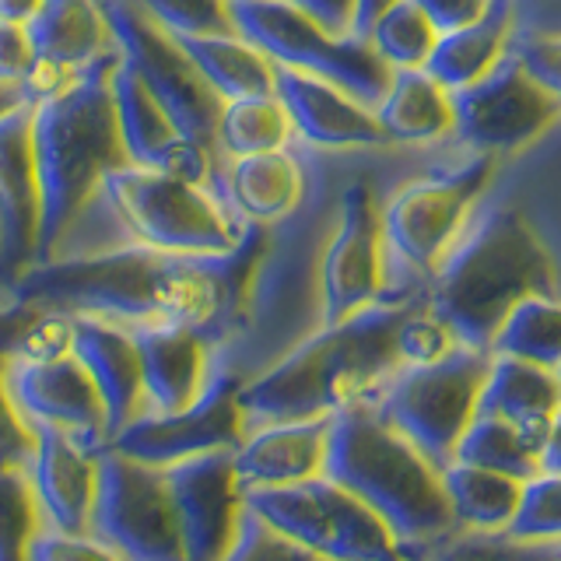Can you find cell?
I'll return each instance as SVG.
<instances>
[{"mask_svg":"<svg viewBox=\"0 0 561 561\" xmlns=\"http://www.w3.org/2000/svg\"><path fill=\"white\" fill-rule=\"evenodd\" d=\"M263 253L267 228L253 221L228 253L190 256L137 242L130 250L102 256L35 263L11 291L22 302L57 312L186 323L207 344H215L242 323Z\"/></svg>","mask_w":561,"mask_h":561,"instance_id":"1","label":"cell"},{"mask_svg":"<svg viewBox=\"0 0 561 561\" xmlns=\"http://www.w3.org/2000/svg\"><path fill=\"white\" fill-rule=\"evenodd\" d=\"M116 64L119 49L113 43V49L81 67L60 92L28 102L32 154L43 193L39 263L53 260V250L78 221L105 175L130 165L113 105Z\"/></svg>","mask_w":561,"mask_h":561,"instance_id":"2","label":"cell"},{"mask_svg":"<svg viewBox=\"0 0 561 561\" xmlns=\"http://www.w3.org/2000/svg\"><path fill=\"white\" fill-rule=\"evenodd\" d=\"M414 306L417 298L390 306L373 302L341 323L323 327V333L295 347L271 373L242 382V414L256 425H280L327 417L344 403L362 400L365 390L400 365L397 330Z\"/></svg>","mask_w":561,"mask_h":561,"instance_id":"3","label":"cell"},{"mask_svg":"<svg viewBox=\"0 0 561 561\" xmlns=\"http://www.w3.org/2000/svg\"><path fill=\"white\" fill-rule=\"evenodd\" d=\"M526 295H558L554 260L523 210L499 207L438 260L425 309L456 344L488 351L505 312Z\"/></svg>","mask_w":561,"mask_h":561,"instance_id":"4","label":"cell"},{"mask_svg":"<svg viewBox=\"0 0 561 561\" xmlns=\"http://www.w3.org/2000/svg\"><path fill=\"white\" fill-rule=\"evenodd\" d=\"M323 473L379 513L400 540H428L456 526L438 470L362 400L330 414Z\"/></svg>","mask_w":561,"mask_h":561,"instance_id":"5","label":"cell"},{"mask_svg":"<svg viewBox=\"0 0 561 561\" xmlns=\"http://www.w3.org/2000/svg\"><path fill=\"white\" fill-rule=\"evenodd\" d=\"M228 8H232L236 35L267 53L277 67L327 78L368 110L382 99L390 67L365 39L327 32L288 0H228Z\"/></svg>","mask_w":561,"mask_h":561,"instance_id":"6","label":"cell"},{"mask_svg":"<svg viewBox=\"0 0 561 561\" xmlns=\"http://www.w3.org/2000/svg\"><path fill=\"white\" fill-rule=\"evenodd\" d=\"M245 508L330 561H400L379 513L327 478L245 488Z\"/></svg>","mask_w":561,"mask_h":561,"instance_id":"7","label":"cell"},{"mask_svg":"<svg viewBox=\"0 0 561 561\" xmlns=\"http://www.w3.org/2000/svg\"><path fill=\"white\" fill-rule=\"evenodd\" d=\"M102 190L140 245L165 253L215 256L228 253L239 228L207 197L201 183L183 175L123 165L102 180Z\"/></svg>","mask_w":561,"mask_h":561,"instance_id":"8","label":"cell"},{"mask_svg":"<svg viewBox=\"0 0 561 561\" xmlns=\"http://www.w3.org/2000/svg\"><path fill=\"white\" fill-rule=\"evenodd\" d=\"M488 365L491 351L453 344L443 358L400 373L382 400L379 417L443 473L453 463L456 438L473 417Z\"/></svg>","mask_w":561,"mask_h":561,"instance_id":"9","label":"cell"},{"mask_svg":"<svg viewBox=\"0 0 561 561\" xmlns=\"http://www.w3.org/2000/svg\"><path fill=\"white\" fill-rule=\"evenodd\" d=\"M119 49V60L127 64L140 84L158 99V105L172 116L193 145L207 154H218V113L221 99L210 88L193 60L183 53L180 39L154 22L137 0H99Z\"/></svg>","mask_w":561,"mask_h":561,"instance_id":"10","label":"cell"},{"mask_svg":"<svg viewBox=\"0 0 561 561\" xmlns=\"http://www.w3.org/2000/svg\"><path fill=\"white\" fill-rule=\"evenodd\" d=\"M92 456L95 499L88 516L99 540L127 561H186L165 470L130 460L113 446L92 449Z\"/></svg>","mask_w":561,"mask_h":561,"instance_id":"11","label":"cell"},{"mask_svg":"<svg viewBox=\"0 0 561 561\" xmlns=\"http://www.w3.org/2000/svg\"><path fill=\"white\" fill-rule=\"evenodd\" d=\"M495 175V154H473L467 165L449 175L414 180L379 210L382 242L408 263L411 271L432 274L449 245L460 239V228L473 201Z\"/></svg>","mask_w":561,"mask_h":561,"instance_id":"12","label":"cell"},{"mask_svg":"<svg viewBox=\"0 0 561 561\" xmlns=\"http://www.w3.org/2000/svg\"><path fill=\"white\" fill-rule=\"evenodd\" d=\"M561 113V92L534 81L505 57L453 92V130L481 154H513L543 137Z\"/></svg>","mask_w":561,"mask_h":561,"instance_id":"13","label":"cell"},{"mask_svg":"<svg viewBox=\"0 0 561 561\" xmlns=\"http://www.w3.org/2000/svg\"><path fill=\"white\" fill-rule=\"evenodd\" d=\"M239 390H242L239 373H221L183 411L130 417L113 435V449L151 467H169L175 460H186V456L210 453V449H239L242 425H245Z\"/></svg>","mask_w":561,"mask_h":561,"instance_id":"14","label":"cell"},{"mask_svg":"<svg viewBox=\"0 0 561 561\" xmlns=\"http://www.w3.org/2000/svg\"><path fill=\"white\" fill-rule=\"evenodd\" d=\"M382 221L376 193L365 180L351 183L341 201V225L320 263L323 327L373 306L382 291Z\"/></svg>","mask_w":561,"mask_h":561,"instance_id":"15","label":"cell"},{"mask_svg":"<svg viewBox=\"0 0 561 561\" xmlns=\"http://www.w3.org/2000/svg\"><path fill=\"white\" fill-rule=\"evenodd\" d=\"M232 453L210 449L165 467L186 561H221L236 540L242 488Z\"/></svg>","mask_w":561,"mask_h":561,"instance_id":"16","label":"cell"},{"mask_svg":"<svg viewBox=\"0 0 561 561\" xmlns=\"http://www.w3.org/2000/svg\"><path fill=\"white\" fill-rule=\"evenodd\" d=\"M39 221L43 193L25 102L0 116V285L14 288L39 263Z\"/></svg>","mask_w":561,"mask_h":561,"instance_id":"17","label":"cell"},{"mask_svg":"<svg viewBox=\"0 0 561 561\" xmlns=\"http://www.w3.org/2000/svg\"><path fill=\"white\" fill-rule=\"evenodd\" d=\"M113 105H116V127L127 162L137 169L172 172L190 183H204L215 165V154H207L175 127L172 116L158 105L140 78L127 64H116L113 70Z\"/></svg>","mask_w":561,"mask_h":561,"instance_id":"18","label":"cell"},{"mask_svg":"<svg viewBox=\"0 0 561 561\" xmlns=\"http://www.w3.org/2000/svg\"><path fill=\"white\" fill-rule=\"evenodd\" d=\"M274 99L280 102V110H285L291 134L306 137L309 145H320V148L386 145L376 113L327 78H316L291 67H277Z\"/></svg>","mask_w":561,"mask_h":561,"instance_id":"19","label":"cell"},{"mask_svg":"<svg viewBox=\"0 0 561 561\" xmlns=\"http://www.w3.org/2000/svg\"><path fill=\"white\" fill-rule=\"evenodd\" d=\"M14 400L32 417L75 432V443L92 453L105 435V408L84 365L64 351L49 358H25L14 373Z\"/></svg>","mask_w":561,"mask_h":561,"instance_id":"20","label":"cell"},{"mask_svg":"<svg viewBox=\"0 0 561 561\" xmlns=\"http://www.w3.org/2000/svg\"><path fill=\"white\" fill-rule=\"evenodd\" d=\"M70 355L92 376L105 408V435H116L130 417H137L145 382H140V358L127 330L78 312L70 320Z\"/></svg>","mask_w":561,"mask_h":561,"instance_id":"21","label":"cell"},{"mask_svg":"<svg viewBox=\"0 0 561 561\" xmlns=\"http://www.w3.org/2000/svg\"><path fill=\"white\" fill-rule=\"evenodd\" d=\"M130 337L140 358V382L158 411L190 408L204 386L207 341L186 323H140Z\"/></svg>","mask_w":561,"mask_h":561,"instance_id":"22","label":"cell"},{"mask_svg":"<svg viewBox=\"0 0 561 561\" xmlns=\"http://www.w3.org/2000/svg\"><path fill=\"white\" fill-rule=\"evenodd\" d=\"M558 411V379L554 368H543L523 358L499 355L488 365L473 414H495L516 425L537 453L554 435Z\"/></svg>","mask_w":561,"mask_h":561,"instance_id":"23","label":"cell"},{"mask_svg":"<svg viewBox=\"0 0 561 561\" xmlns=\"http://www.w3.org/2000/svg\"><path fill=\"white\" fill-rule=\"evenodd\" d=\"M35 495L64 534H81L95 499V456L78 446L64 428L35 425Z\"/></svg>","mask_w":561,"mask_h":561,"instance_id":"24","label":"cell"},{"mask_svg":"<svg viewBox=\"0 0 561 561\" xmlns=\"http://www.w3.org/2000/svg\"><path fill=\"white\" fill-rule=\"evenodd\" d=\"M327 428L330 414L309 421H280V425L253 435L250 443H242L232 453L239 488H274L316 478L323 470Z\"/></svg>","mask_w":561,"mask_h":561,"instance_id":"25","label":"cell"},{"mask_svg":"<svg viewBox=\"0 0 561 561\" xmlns=\"http://www.w3.org/2000/svg\"><path fill=\"white\" fill-rule=\"evenodd\" d=\"M35 49V67L78 75L105 49H113V32L99 0H43L39 14L25 25Z\"/></svg>","mask_w":561,"mask_h":561,"instance_id":"26","label":"cell"},{"mask_svg":"<svg viewBox=\"0 0 561 561\" xmlns=\"http://www.w3.org/2000/svg\"><path fill=\"white\" fill-rule=\"evenodd\" d=\"M513 18H516L513 0H488L484 11L473 22L453 32H438V39L425 60V70L438 84H446L449 92L478 81L505 57L508 35H513Z\"/></svg>","mask_w":561,"mask_h":561,"instance_id":"27","label":"cell"},{"mask_svg":"<svg viewBox=\"0 0 561 561\" xmlns=\"http://www.w3.org/2000/svg\"><path fill=\"white\" fill-rule=\"evenodd\" d=\"M386 140L425 145L453 130V92L438 84L425 67L390 70L382 99L373 105Z\"/></svg>","mask_w":561,"mask_h":561,"instance_id":"28","label":"cell"},{"mask_svg":"<svg viewBox=\"0 0 561 561\" xmlns=\"http://www.w3.org/2000/svg\"><path fill=\"white\" fill-rule=\"evenodd\" d=\"M183 53L201 70V78L215 88L218 99H245V95H274L277 64L260 53L242 35H175Z\"/></svg>","mask_w":561,"mask_h":561,"instance_id":"29","label":"cell"},{"mask_svg":"<svg viewBox=\"0 0 561 561\" xmlns=\"http://www.w3.org/2000/svg\"><path fill=\"white\" fill-rule=\"evenodd\" d=\"M302 169L285 148L239 154L228 169V193L242 215L256 225L291 215L302 201Z\"/></svg>","mask_w":561,"mask_h":561,"instance_id":"30","label":"cell"},{"mask_svg":"<svg viewBox=\"0 0 561 561\" xmlns=\"http://www.w3.org/2000/svg\"><path fill=\"white\" fill-rule=\"evenodd\" d=\"M397 554L400 561H561L558 537L519 540L508 534L463 530L460 523L428 540H400Z\"/></svg>","mask_w":561,"mask_h":561,"instance_id":"31","label":"cell"},{"mask_svg":"<svg viewBox=\"0 0 561 561\" xmlns=\"http://www.w3.org/2000/svg\"><path fill=\"white\" fill-rule=\"evenodd\" d=\"M438 481H443L456 523H467L473 530H502L523 491L516 478L467 463H449L438 473Z\"/></svg>","mask_w":561,"mask_h":561,"instance_id":"32","label":"cell"},{"mask_svg":"<svg viewBox=\"0 0 561 561\" xmlns=\"http://www.w3.org/2000/svg\"><path fill=\"white\" fill-rule=\"evenodd\" d=\"M453 460L495 470L516 481H530L540 473V453L526 443L516 425H508L505 417L495 414H473L467 421L463 435L456 438Z\"/></svg>","mask_w":561,"mask_h":561,"instance_id":"33","label":"cell"},{"mask_svg":"<svg viewBox=\"0 0 561 561\" xmlns=\"http://www.w3.org/2000/svg\"><path fill=\"white\" fill-rule=\"evenodd\" d=\"M495 355L523 358L543 368H558L561 362V309L558 295H526L505 312L502 327L491 337Z\"/></svg>","mask_w":561,"mask_h":561,"instance_id":"34","label":"cell"},{"mask_svg":"<svg viewBox=\"0 0 561 561\" xmlns=\"http://www.w3.org/2000/svg\"><path fill=\"white\" fill-rule=\"evenodd\" d=\"M218 148L232 158L256 154V151H277L288 145L291 127L274 95H245V99H225L218 113Z\"/></svg>","mask_w":561,"mask_h":561,"instance_id":"35","label":"cell"},{"mask_svg":"<svg viewBox=\"0 0 561 561\" xmlns=\"http://www.w3.org/2000/svg\"><path fill=\"white\" fill-rule=\"evenodd\" d=\"M438 39L435 25L425 18L414 0H397L390 11H382L373 28H368L365 43L376 49V57L390 67H425L428 53Z\"/></svg>","mask_w":561,"mask_h":561,"instance_id":"36","label":"cell"},{"mask_svg":"<svg viewBox=\"0 0 561 561\" xmlns=\"http://www.w3.org/2000/svg\"><path fill=\"white\" fill-rule=\"evenodd\" d=\"M39 530L35 491L14 467H0V561H28V543Z\"/></svg>","mask_w":561,"mask_h":561,"instance_id":"37","label":"cell"},{"mask_svg":"<svg viewBox=\"0 0 561 561\" xmlns=\"http://www.w3.org/2000/svg\"><path fill=\"white\" fill-rule=\"evenodd\" d=\"M558 502H561V484L558 473H540L530 478L519 491V502L508 516V537L519 540H551L561 530V516H558Z\"/></svg>","mask_w":561,"mask_h":561,"instance_id":"38","label":"cell"},{"mask_svg":"<svg viewBox=\"0 0 561 561\" xmlns=\"http://www.w3.org/2000/svg\"><path fill=\"white\" fill-rule=\"evenodd\" d=\"M137 4L172 35H228V32H236L228 0H137Z\"/></svg>","mask_w":561,"mask_h":561,"instance_id":"39","label":"cell"},{"mask_svg":"<svg viewBox=\"0 0 561 561\" xmlns=\"http://www.w3.org/2000/svg\"><path fill=\"white\" fill-rule=\"evenodd\" d=\"M221 561H330V558L309 551L306 543H298L285 534H277L274 526H267L256 513L245 508L239 516L232 548H228Z\"/></svg>","mask_w":561,"mask_h":561,"instance_id":"40","label":"cell"},{"mask_svg":"<svg viewBox=\"0 0 561 561\" xmlns=\"http://www.w3.org/2000/svg\"><path fill=\"white\" fill-rule=\"evenodd\" d=\"M453 344H456L453 333L438 323L428 309H421V302L403 316V323L397 330L400 362H411V365H425V362L443 358Z\"/></svg>","mask_w":561,"mask_h":561,"instance_id":"41","label":"cell"},{"mask_svg":"<svg viewBox=\"0 0 561 561\" xmlns=\"http://www.w3.org/2000/svg\"><path fill=\"white\" fill-rule=\"evenodd\" d=\"M505 53L534 81L551 88V92H561V39L554 32H523L516 39L508 35Z\"/></svg>","mask_w":561,"mask_h":561,"instance_id":"42","label":"cell"},{"mask_svg":"<svg viewBox=\"0 0 561 561\" xmlns=\"http://www.w3.org/2000/svg\"><path fill=\"white\" fill-rule=\"evenodd\" d=\"M35 453V432L18 417L11 393H8V376L4 362H0V467H25Z\"/></svg>","mask_w":561,"mask_h":561,"instance_id":"43","label":"cell"},{"mask_svg":"<svg viewBox=\"0 0 561 561\" xmlns=\"http://www.w3.org/2000/svg\"><path fill=\"white\" fill-rule=\"evenodd\" d=\"M28 561H119V558L78 534H49V537H32Z\"/></svg>","mask_w":561,"mask_h":561,"instance_id":"44","label":"cell"},{"mask_svg":"<svg viewBox=\"0 0 561 561\" xmlns=\"http://www.w3.org/2000/svg\"><path fill=\"white\" fill-rule=\"evenodd\" d=\"M35 67V49L28 39V28L0 18V81L25 84Z\"/></svg>","mask_w":561,"mask_h":561,"instance_id":"45","label":"cell"},{"mask_svg":"<svg viewBox=\"0 0 561 561\" xmlns=\"http://www.w3.org/2000/svg\"><path fill=\"white\" fill-rule=\"evenodd\" d=\"M43 316H46V309L22 302V298H18L14 306L0 309V362H4L8 355H22L28 337H32V330L39 327Z\"/></svg>","mask_w":561,"mask_h":561,"instance_id":"46","label":"cell"},{"mask_svg":"<svg viewBox=\"0 0 561 561\" xmlns=\"http://www.w3.org/2000/svg\"><path fill=\"white\" fill-rule=\"evenodd\" d=\"M414 4L425 11V18L435 25V32H453L467 22H473L488 0H414Z\"/></svg>","mask_w":561,"mask_h":561,"instance_id":"47","label":"cell"},{"mask_svg":"<svg viewBox=\"0 0 561 561\" xmlns=\"http://www.w3.org/2000/svg\"><path fill=\"white\" fill-rule=\"evenodd\" d=\"M291 8L309 14L316 25H323L333 35H351V14H355V0H288Z\"/></svg>","mask_w":561,"mask_h":561,"instance_id":"48","label":"cell"},{"mask_svg":"<svg viewBox=\"0 0 561 561\" xmlns=\"http://www.w3.org/2000/svg\"><path fill=\"white\" fill-rule=\"evenodd\" d=\"M393 4H397V0H355V14H351V35H355V39H365L376 18L382 11H390Z\"/></svg>","mask_w":561,"mask_h":561,"instance_id":"49","label":"cell"},{"mask_svg":"<svg viewBox=\"0 0 561 561\" xmlns=\"http://www.w3.org/2000/svg\"><path fill=\"white\" fill-rule=\"evenodd\" d=\"M43 0H0V18L4 22H18V25H28L35 14H39Z\"/></svg>","mask_w":561,"mask_h":561,"instance_id":"50","label":"cell"},{"mask_svg":"<svg viewBox=\"0 0 561 561\" xmlns=\"http://www.w3.org/2000/svg\"><path fill=\"white\" fill-rule=\"evenodd\" d=\"M28 102V92H25V84H11V81H0V116L18 110V105H25Z\"/></svg>","mask_w":561,"mask_h":561,"instance_id":"51","label":"cell"}]
</instances>
